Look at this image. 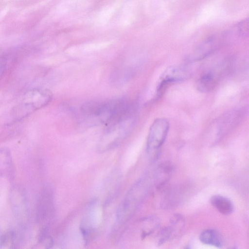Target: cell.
Here are the masks:
<instances>
[{"label":"cell","instance_id":"6da1fadb","mask_svg":"<svg viewBox=\"0 0 249 249\" xmlns=\"http://www.w3.org/2000/svg\"><path fill=\"white\" fill-rule=\"evenodd\" d=\"M131 104L123 99L90 101L83 104L80 109L86 119L107 125L125 114Z\"/></svg>","mask_w":249,"mask_h":249},{"label":"cell","instance_id":"7a4b0ae2","mask_svg":"<svg viewBox=\"0 0 249 249\" xmlns=\"http://www.w3.org/2000/svg\"><path fill=\"white\" fill-rule=\"evenodd\" d=\"M135 123V112H133L106 125L99 142V149L104 151L118 146L131 133Z\"/></svg>","mask_w":249,"mask_h":249},{"label":"cell","instance_id":"3957f363","mask_svg":"<svg viewBox=\"0 0 249 249\" xmlns=\"http://www.w3.org/2000/svg\"><path fill=\"white\" fill-rule=\"evenodd\" d=\"M146 178H141L131 187L118 207L117 217L121 223L127 221L144 199L148 190Z\"/></svg>","mask_w":249,"mask_h":249},{"label":"cell","instance_id":"277c9868","mask_svg":"<svg viewBox=\"0 0 249 249\" xmlns=\"http://www.w3.org/2000/svg\"><path fill=\"white\" fill-rule=\"evenodd\" d=\"M53 98L49 89L36 88L27 91L18 107L15 109V115L19 119L24 118L33 111L39 109L49 104Z\"/></svg>","mask_w":249,"mask_h":249},{"label":"cell","instance_id":"5b68a950","mask_svg":"<svg viewBox=\"0 0 249 249\" xmlns=\"http://www.w3.org/2000/svg\"><path fill=\"white\" fill-rule=\"evenodd\" d=\"M169 129V122L164 118L156 119L152 124L148 132L146 150L148 155L153 159L158 156Z\"/></svg>","mask_w":249,"mask_h":249},{"label":"cell","instance_id":"8992f818","mask_svg":"<svg viewBox=\"0 0 249 249\" xmlns=\"http://www.w3.org/2000/svg\"><path fill=\"white\" fill-rule=\"evenodd\" d=\"M10 203L15 217L21 221L27 220L29 210L26 194L19 186H13L9 194Z\"/></svg>","mask_w":249,"mask_h":249},{"label":"cell","instance_id":"52a82bcc","mask_svg":"<svg viewBox=\"0 0 249 249\" xmlns=\"http://www.w3.org/2000/svg\"><path fill=\"white\" fill-rule=\"evenodd\" d=\"M190 76V71L185 68L172 66L167 68L160 78L157 89V98L160 97L169 84L185 80Z\"/></svg>","mask_w":249,"mask_h":249},{"label":"cell","instance_id":"ba28073f","mask_svg":"<svg viewBox=\"0 0 249 249\" xmlns=\"http://www.w3.org/2000/svg\"><path fill=\"white\" fill-rule=\"evenodd\" d=\"M53 207V193L50 188L44 187L38 198L36 211V220L43 223L51 216Z\"/></svg>","mask_w":249,"mask_h":249},{"label":"cell","instance_id":"9c48e42d","mask_svg":"<svg viewBox=\"0 0 249 249\" xmlns=\"http://www.w3.org/2000/svg\"><path fill=\"white\" fill-rule=\"evenodd\" d=\"M218 40L216 36H212L199 44L188 56L190 61H196L205 58L217 47Z\"/></svg>","mask_w":249,"mask_h":249},{"label":"cell","instance_id":"30bf717a","mask_svg":"<svg viewBox=\"0 0 249 249\" xmlns=\"http://www.w3.org/2000/svg\"><path fill=\"white\" fill-rule=\"evenodd\" d=\"M11 152L7 148L0 149V176L11 178L14 168Z\"/></svg>","mask_w":249,"mask_h":249},{"label":"cell","instance_id":"8fae6325","mask_svg":"<svg viewBox=\"0 0 249 249\" xmlns=\"http://www.w3.org/2000/svg\"><path fill=\"white\" fill-rule=\"evenodd\" d=\"M199 240L203 244L217 248H222L224 240L221 234L216 230L207 229L199 235Z\"/></svg>","mask_w":249,"mask_h":249},{"label":"cell","instance_id":"7c38bea8","mask_svg":"<svg viewBox=\"0 0 249 249\" xmlns=\"http://www.w3.org/2000/svg\"><path fill=\"white\" fill-rule=\"evenodd\" d=\"M210 202L212 206L222 214H230L233 211V205L232 202L223 196H213L211 198Z\"/></svg>","mask_w":249,"mask_h":249},{"label":"cell","instance_id":"4fadbf2b","mask_svg":"<svg viewBox=\"0 0 249 249\" xmlns=\"http://www.w3.org/2000/svg\"><path fill=\"white\" fill-rule=\"evenodd\" d=\"M217 82L216 74L212 72H207L203 74L197 80L196 86L198 90L202 92L211 91Z\"/></svg>","mask_w":249,"mask_h":249},{"label":"cell","instance_id":"5bb4252c","mask_svg":"<svg viewBox=\"0 0 249 249\" xmlns=\"http://www.w3.org/2000/svg\"><path fill=\"white\" fill-rule=\"evenodd\" d=\"M239 32L242 36H245L249 33V20L248 19L244 20L242 21L239 25Z\"/></svg>","mask_w":249,"mask_h":249},{"label":"cell","instance_id":"9a60e30c","mask_svg":"<svg viewBox=\"0 0 249 249\" xmlns=\"http://www.w3.org/2000/svg\"><path fill=\"white\" fill-rule=\"evenodd\" d=\"M2 231H0V237L2 234Z\"/></svg>","mask_w":249,"mask_h":249}]
</instances>
